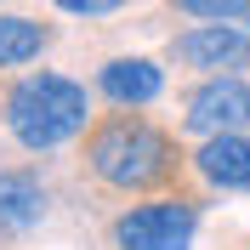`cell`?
<instances>
[{
	"mask_svg": "<svg viewBox=\"0 0 250 250\" xmlns=\"http://www.w3.org/2000/svg\"><path fill=\"white\" fill-rule=\"evenodd\" d=\"M85 159H91V171L103 176L108 188H125V193L159 188V182H171V171H176L171 137H165L159 125L137 120V114L103 120L91 131V142H85Z\"/></svg>",
	"mask_w": 250,
	"mask_h": 250,
	"instance_id": "1",
	"label": "cell"
},
{
	"mask_svg": "<svg viewBox=\"0 0 250 250\" xmlns=\"http://www.w3.org/2000/svg\"><path fill=\"white\" fill-rule=\"evenodd\" d=\"M85 114H91L85 85L68 74H29L6 97V125L29 154H46V148H62L68 137H80Z\"/></svg>",
	"mask_w": 250,
	"mask_h": 250,
	"instance_id": "2",
	"label": "cell"
},
{
	"mask_svg": "<svg viewBox=\"0 0 250 250\" xmlns=\"http://www.w3.org/2000/svg\"><path fill=\"white\" fill-rule=\"evenodd\" d=\"M193 228H199L193 199H154L114 222V245L120 250H193Z\"/></svg>",
	"mask_w": 250,
	"mask_h": 250,
	"instance_id": "3",
	"label": "cell"
},
{
	"mask_svg": "<svg viewBox=\"0 0 250 250\" xmlns=\"http://www.w3.org/2000/svg\"><path fill=\"white\" fill-rule=\"evenodd\" d=\"M250 125V85L239 74H216L188 97V131L216 137V131H245Z\"/></svg>",
	"mask_w": 250,
	"mask_h": 250,
	"instance_id": "4",
	"label": "cell"
},
{
	"mask_svg": "<svg viewBox=\"0 0 250 250\" xmlns=\"http://www.w3.org/2000/svg\"><path fill=\"white\" fill-rule=\"evenodd\" d=\"M171 51L188 68H245L250 62V34L239 23H199V29L176 34Z\"/></svg>",
	"mask_w": 250,
	"mask_h": 250,
	"instance_id": "5",
	"label": "cell"
},
{
	"mask_svg": "<svg viewBox=\"0 0 250 250\" xmlns=\"http://www.w3.org/2000/svg\"><path fill=\"white\" fill-rule=\"evenodd\" d=\"M97 91L108 103H120V108H142V103H154L165 91V68L154 57H114V62H103Z\"/></svg>",
	"mask_w": 250,
	"mask_h": 250,
	"instance_id": "6",
	"label": "cell"
},
{
	"mask_svg": "<svg viewBox=\"0 0 250 250\" xmlns=\"http://www.w3.org/2000/svg\"><path fill=\"white\" fill-rule=\"evenodd\" d=\"M193 165H199L205 182H216V188H250V137L245 131H216V137H205Z\"/></svg>",
	"mask_w": 250,
	"mask_h": 250,
	"instance_id": "7",
	"label": "cell"
},
{
	"mask_svg": "<svg viewBox=\"0 0 250 250\" xmlns=\"http://www.w3.org/2000/svg\"><path fill=\"white\" fill-rule=\"evenodd\" d=\"M46 216V188L29 171H0V228L6 233H29Z\"/></svg>",
	"mask_w": 250,
	"mask_h": 250,
	"instance_id": "8",
	"label": "cell"
},
{
	"mask_svg": "<svg viewBox=\"0 0 250 250\" xmlns=\"http://www.w3.org/2000/svg\"><path fill=\"white\" fill-rule=\"evenodd\" d=\"M40 51H46V29H40V23L0 12V68H17V62L40 57Z\"/></svg>",
	"mask_w": 250,
	"mask_h": 250,
	"instance_id": "9",
	"label": "cell"
},
{
	"mask_svg": "<svg viewBox=\"0 0 250 250\" xmlns=\"http://www.w3.org/2000/svg\"><path fill=\"white\" fill-rule=\"evenodd\" d=\"M188 17H205V23H239L250 17V0H176Z\"/></svg>",
	"mask_w": 250,
	"mask_h": 250,
	"instance_id": "10",
	"label": "cell"
},
{
	"mask_svg": "<svg viewBox=\"0 0 250 250\" xmlns=\"http://www.w3.org/2000/svg\"><path fill=\"white\" fill-rule=\"evenodd\" d=\"M57 12H74V17H103V12H120L125 0H51Z\"/></svg>",
	"mask_w": 250,
	"mask_h": 250,
	"instance_id": "11",
	"label": "cell"
}]
</instances>
